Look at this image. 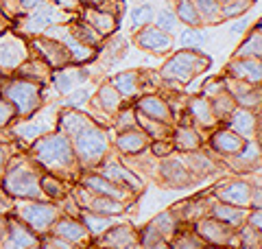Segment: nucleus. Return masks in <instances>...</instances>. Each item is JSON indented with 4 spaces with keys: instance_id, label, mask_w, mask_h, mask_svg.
I'll list each match as a JSON object with an SVG mask.
<instances>
[{
    "instance_id": "nucleus-1",
    "label": "nucleus",
    "mask_w": 262,
    "mask_h": 249,
    "mask_svg": "<svg viewBox=\"0 0 262 249\" xmlns=\"http://www.w3.org/2000/svg\"><path fill=\"white\" fill-rule=\"evenodd\" d=\"M31 157L37 166H42L46 173H53L57 177H72L79 171L72 140L61 131H53V134L37 138L31 147Z\"/></svg>"
},
{
    "instance_id": "nucleus-2",
    "label": "nucleus",
    "mask_w": 262,
    "mask_h": 249,
    "mask_svg": "<svg viewBox=\"0 0 262 249\" xmlns=\"http://www.w3.org/2000/svg\"><path fill=\"white\" fill-rule=\"evenodd\" d=\"M39 169L37 164L29 160H15L5 169L3 175V190L11 199H27V201H35V199H44V193L39 188Z\"/></svg>"
},
{
    "instance_id": "nucleus-3",
    "label": "nucleus",
    "mask_w": 262,
    "mask_h": 249,
    "mask_svg": "<svg viewBox=\"0 0 262 249\" xmlns=\"http://www.w3.org/2000/svg\"><path fill=\"white\" fill-rule=\"evenodd\" d=\"M72 140V149H75V157L79 169L88 173V171H96L110 151V136L107 131L101 129L98 125H88L85 129H81L79 134L70 138Z\"/></svg>"
},
{
    "instance_id": "nucleus-4",
    "label": "nucleus",
    "mask_w": 262,
    "mask_h": 249,
    "mask_svg": "<svg viewBox=\"0 0 262 249\" xmlns=\"http://www.w3.org/2000/svg\"><path fill=\"white\" fill-rule=\"evenodd\" d=\"M11 217L18 219L22 225H27L33 234L46 236L51 234L55 221L61 217L59 205L46 199H35V201H27V199H18L13 201Z\"/></svg>"
},
{
    "instance_id": "nucleus-5",
    "label": "nucleus",
    "mask_w": 262,
    "mask_h": 249,
    "mask_svg": "<svg viewBox=\"0 0 262 249\" xmlns=\"http://www.w3.org/2000/svg\"><path fill=\"white\" fill-rule=\"evenodd\" d=\"M5 101H9L15 110V116H33L39 105H42V88L35 81H27V79H18L11 81L5 88Z\"/></svg>"
},
{
    "instance_id": "nucleus-6",
    "label": "nucleus",
    "mask_w": 262,
    "mask_h": 249,
    "mask_svg": "<svg viewBox=\"0 0 262 249\" xmlns=\"http://www.w3.org/2000/svg\"><path fill=\"white\" fill-rule=\"evenodd\" d=\"M194 234L203 240L206 247H238V236L236 230L227 227L225 223H221L216 219H212L210 214L196 219L192 223Z\"/></svg>"
},
{
    "instance_id": "nucleus-7",
    "label": "nucleus",
    "mask_w": 262,
    "mask_h": 249,
    "mask_svg": "<svg viewBox=\"0 0 262 249\" xmlns=\"http://www.w3.org/2000/svg\"><path fill=\"white\" fill-rule=\"evenodd\" d=\"M75 203L81 205V210H88V212H94V214H103V217H122L127 212V205L129 203H122L116 201V199H110V197H98L92 195L88 188L83 186H77V193H75Z\"/></svg>"
},
{
    "instance_id": "nucleus-8",
    "label": "nucleus",
    "mask_w": 262,
    "mask_h": 249,
    "mask_svg": "<svg viewBox=\"0 0 262 249\" xmlns=\"http://www.w3.org/2000/svg\"><path fill=\"white\" fill-rule=\"evenodd\" d=\"M208 68V57H199L196 53H179L164 66V79H175V81H188L194 74Z\"/></svg>"
},
{
    "instance_id": "nucleus-9",
    "label": "nucleus",
    "mask_w": 262,
    "mask_h": 249,
    "mask_svg": "<svg viewBox=\"0 0 262 249\" xmlns=\"http://www.w3.org/2000/svg\"><path fill=\"white\" fill-rule=\"evenodd\" d=\"M96 173H101L103 177H107L116 186L125 188V190H129V193H134V195H140L144 190V181L138 177V173L127 169V166L120 164L118 160H107V157H105V160L98 164Z\"/></svg>"
},
{
    "instance_id": "nucleus-10",
    "label": "nucleus",
    "mask_w": 262,
    "mask_h": 249,
    "mask_svg": "<svg viewBox=\"0 0 262 249\" xmlns=\"http://www.w3.org/2000/svg\"><path fill=\"white\" fill-rule=\"evenodd\" d=\"M79 184L88 188L92 195H98V197H110V199H116V201H122V203H131L134 201V193H129V190L116 186L114 181H110L107 177H103L101 173L96 171H88L83 175L79 177Z\"/></svg>"
},
{
    "instance_id": "nucleus-11",
    "label": "nucleus",
    "mask_w": 262,
    "mask_h": 249,
    "mask_svg": "<svg viewBox=\"0 0 262 249\" xmlns=\"http://www.w3.org/2000/svg\"><path fill=\"white\" fill-rule=\"evenodd\" d=\"M253 184H249L247 179L241 177H232L225 179L216 186L212 199L221 203H229V205H238V208H249V197H251Z\"/></svg>"
},
{
    "instance_id": "nucleus-12",
    "label": "nucleus",
    "mask_w": 262,
    "mask_h": 249,
    "mask_svg": "<svg viewBox=\"0 0 262 249\" xmlns=\"http://www.w3.org/2000/svg\"><path fill=\"white\" fill-rule=\"evenodd\" d=\"M51 234L61 238V240H68V243L77 245L81 249H83L85 245H90V240H92V236H90V232L85 230L83 223H81V219L66 217V214H61V217L55 221Z\"/></svg>"
},
{
    "instance_id": "nucleus-13",
    "label": "nucleus",
    "mask_w": 262,
    "mask_h": 249,
    "mask_svg": "<svg viewBox=\"0 0 262 249\" xmlns=\"http://www.w3.org/2000/svg\"><path fill=\"white\" fill-rule=\"evenodd\" d=\"M138 243V230L129 223H118L110 227L105 234L96 240L98 249H131Z\"/></svg>"
},
{
    "instance_id": "nucleus-14",
    "label": "nucleus",
    "mask_w": 262,
    "mask_h": 249,
    "mask_svg": "<svg viewBox=\"0 0 262 249\" xmlns=\"http://www.w3.org/2000/svg\"><path fill=\"white\" fill-rule=\"evenodd\" d=\"M225 120H227V129L234 131L236 136H241L243 140H253V136L258 134V116L251 110L234 107Z\"/></svg>"
},
{
    "instance_id": "nucleus-15",
    "label": "nucleus",
    "mask_w": 262,
    "mask_h": 249,
    "mask_svg": "<svg viewBox=\"0 0 262 249\" xmlns=\"http://www.w3.org/2000/svg\"><path fill=\"white\" fill-rule=\"evenodd\" d=\"M160 177L166 186H173V188H182L192 184L194 177L190 175V171L186 169L184 160H177V157H164L162 164H160Z\"/></svg>"
},
{
    "instance_id": "nucleus-16",
    "label": "nucleus",
    "mask_w": 262,
    "mask_h": 249,
    "mask_svg": "<svg viewBox=\"0 0 262 249\" xmlns=\"http://www.w3.org/2000/svg\"><path fill=\"white\" fill-rule=\"evenodd\" d=\"M208 214L212 219H216L221 223H225L227 227L232 230H238L245 225V219L249 214V208H238V205H229V203H221V201H214L208 208Z\"/></svg>"
},
{
    "instance_id": "nucleus-17",
    "label": "nucleus",
    "mask_w": 262,
    "mask_h": 249,
    "mask_svg": "<svg viewBox=\"0 0 262 249\" xmlns=\"http://www.w3.org/2000/svg\"><path fill=\"white\" fill-rule=\"evenodd\" d=\"M149 136L144 134L140 127L136 129H127V131H118L116 136V149L122 153V155H140L142 151L149 149Z\"/></svg>"
},
{
    "instance_id": "nucleus-18",
    "label": "nucleus",
    "mask_w": 262,
    "mask_h": 249,
    "mask_svg": "<svg viewBox=\"0 0 262 249\" xmlns=\"http://www.w3.org/2000/svg\"><path fill=\"white\" fill-rule=\"evenodd\" d=\"M243 144H245V140L229 129H219L210 138V147L214 149L219 155H225V157H234L243 149Z\"/></svg>"
},
{
    "instance_id": "nucleus-19",
    "label": "nucleus",
    "mask_w": 262,
    "mask_h": 249,
    "mask_svg": "<svg viewBox=\"0 0 262 249\" xmlns=\"http://www.w3.org/2000/svg\"><path fill=\"white\" fill-rule=\"evenodd\" d=\"M138 112L144 114L146 118H153V120H160V122H170L173 114H170V107L168 103L160 96H144L138 101Z\"/></svg>"
},
{
    "instance_id": "nucleus-20",
    "label": "nucleus",
    "mask_w": 262,
    "mask_h": 249,
    "mask_svg": "<svg viewBox=\"0 0 262 249\" xmlns=\"http://www.w3.org/2000/svg\"><path fill=\"white\" fill-rule=\"evenodd\" d=\"M188 112H190L192 120L199 125L201 129H208V127H214L216 125V116L212 112V105L206 96H194L190 103H188Z\"/></svg>"
},
{
    "instance_id": "nucleus-21",
    "label": "nucleus",
    "mask_w": 262,
    "mask_h": 249,
    "mask_svg": "<svg viewBox=\"0 0 262 249\" xmlns=\"http://www.w3.org/2000/svg\"><path fill=\"white\" fill-rule=\"evenodd\" d=\"M39 188H42L46 201H53V203L68 197V186H66V181L61 177L53 175V173H42V175H39Z\"/></svg>"
},
{
    "instance_id": "nucleus-22",
    "label": "nucleus",
    "mask_w": 262,
    "mask_h": 249,
    "mask_svg": "<svg viewBox=\"0 0 262 249\" xmlns=\"http://www.w3.org/2000/svg\"><path fill=\"white\" fill-rule=\"evenodd\" d=\"M79 219L85 225V230L90 232V236L92 238H101L110 227L116 225L114 217H103V214H94V212H88V210H81Z\"/></svg>"
},
{
    "instance_id": "nucleus-23",
    "label": "nucleus",
    "mask_w": 262,
    "mask_h": 249,
    "mask_svg": "<svg viewBox=\"0 0 262 249\" xmlns=\"http://www.w3.org/2000/svg\"><path fill=\"white\" fill-rule=\"evenodd\" d=\"M24 57V48L18 39H0V68L5 70H13L15 66L22 61Z\"/></svg>"
},
{
    "instance_id": "nucleus-24",
    "label": "nucleus",
    "mask_w": 262,
    "mask_h": 249,
    "mask_svg": "<svg viewBox=\"0 0 262 249\" xmlns=\"http://www.w3.org/2000/svg\"><path fill=\"white\" fill-rule=\"evenodd\" d=\"M149 223H151V225L158 230L166 240L173 238V236L177 234V230L184 225V223L179 221V217L175 214L173 208H170V210H164V212H160V214H155V217H153Z\"/></svg>"
},
{
    "instance_id": "nucleus-25",
    "label": "nucleus",
    "mask_w": 262,
    "mask_h": 249,
    "mask_svg": "<svg viewBox=\"0 0 262 249\" xmlns=\"http://www.w3.org/2000/svg\"><path fill=\"white\" fill-rule=\"evenodd\" d=\"M229 72L234 74L238 81L251 83V86H258L260 83V61L258 59H238L229 66Z\"/></svg>"
},
{
    "instance_id": "nucleus-26",
    "label": "nucleus",
    "mask_w": 262,
    "mask_h": 249,
    "mask_svg": "<svg viewBox=\"0 0 262 249\" xmlns=\"http://www.w3.org/2000/svg\"><path fill=\"white\" fill-rule=\"evenodd\" d=\"M173 147L182 153H192L201 149V136L192 127H179L173 134Z\"/></svg>"
},
{
    "instance_id": "nucleus-27",
    "label": "nucleus",
    "mask_w": 262,
    "mask_h": 249,
    "mask_svg": "<svg viewBox=\"0 0 262 249\" xmlns=\"http://www.w3.org/2000/svg\"><path fill=\"white\" fill-rule=\"evenodd\" d=\"M184 164H186V169L190 171V175H192L194 179H196V177H206V175H210V173L216 171L214 162H212L210 157H208L206 153H201V151L188 153L186 160H184Z\"/></svg>"
},
{
    "instance_id": "nucleus-28",
    "label": "nucleus",
    "mask_w": 262,
    "mask_h": 249,
    "mask_svg": "<svg viewBox=\"0 0 262 249\" xmlns=\"http://www.w3.org/2000/svg\"><path fill=\"white\" fill-rule=\"evenodd\" d=\"M88 125H92V120L88 116L79 114L77 110H66L61 116H59V129L61 134H66L68 138H72L75 134H79L81 129H85Z\"/></svg>"
},
{
    "instance_id": "nucleus-29",
    "label": "nucleus",
    "mask_w": 262,
    "mask_h": 249,
    "mask_svg": "<svg viewBox=\"0 0 262 249\" xmlns=\"http://www.w3.org/2000/svg\"><path fill=\"white\" fill-rule=\"evenodd\" d=\"M234 166H241V169H253L256 166L258 169V164H260V142L258 140H245V144L238 153L234 155Z\"/></svg>"
},
{
    "instance_id": "nucleus-30",
    "label": "nucleus",
    "mask_w": 262,
    "mask_h": 249,
    "mask_svg": "<svg viewBox=\"0 0 262 249\" xmlns=\"http://www.w3.org/2000/svg\"><path fill=\"white\" fill-rule=\"evenodd\" d=\"M37 46H39V51H42L44 59L51 66H66L70 59L68 53H66V48L61 44H57V42H53V39H39Z\"/></svg>"
},
{
    "instance_id": "nucleus-31",
    "label": "nucleus",
    "mask_w": 262,
    "mask_h": 249,
    "mask_svg": "<svg viewBox=\"0 0 262 249\" xmlns=\"http://www.w3.org/2000/svg\"><path fill=\"white\" fill-rule=\"evenodd\" d=\"M170 243V249H203L206 245H203V240L194 234L192 227H179L177 234L168 240Z\"/></svg>"
},
{
    "instance_id": "nucleus-32",
    "label": "nucleus",
    "mask_w": 262,
    "mask_h": 249,
    "mask_svg": "<svg viewBox=\"0 0 262 249\" xmlns=\"http://www.w3.org/2000/svg\"><path fill=\"white\" fill-rule=\"evenodd\" d=\"M138 127H140L142 131L149 138L153 140H166L168 134H170V127H168V122H160V120H153V118H146L144 114L138 112Z\"/></svg>"
},
{
    "instance_id": "nucleus-33",
    "label": "nucleus",
    "mask_w": 262,
    "mask_h": 249,
    "mask_svg": "<svg viewBox=\"0 0 262 249\" xmlns=\"http://www.w3.org/2000/svg\"><path fill=\"white\" fill-rule=\"evenodd\" d=\"M96 101H98V105L103 107V112L116 114L120 110L122 96L116 92V90H114V86H103L101 90H98V94H96Z\"/></svg>"
},
{
    "instance_id": "nucleus-34",
    "label": "nucleus",
    "mask_w": 262,
    "mask_h": 249,
    "mask_svg": "<svg viewBox=\"0 0 262 249\" xmlns=\"http://www.w3.org/2000/svg\"><path fill=\"white\" fill-rule=\"evenodd\" d=\"M140 44L144 48H151V51H166L170 46V39L168 35H164L162 31H155V29H146L142 35H140Z\"/></svg>"
},
{
    "instance_id": "nucleus-35",
    "label": "nucleus",
    "mask_w": 262,
    "mask_h": 249,
    "mask_svg": "<svg viewBox=\"0 0 262 249\" xmlns=\"http://www.w3.org/2000/svg\"><path fill=\"white\" fill-rule=\"evenodd\" d=\"M85 77H88V74H85L83 70H63V72L57 74V79H55V83H57V90H59L61 94L70 92V90L75 88L77 83L85 81Z\"/></svg>"
},
{
    "instance_id": "nucleus-36",
    "label": "nucleus",
    "mask_w": 262,
    "mask_h": 249,
    "mask_svg": "<svg viewBox=\"0 0 262 249\" xmlns=\"http://www.w3.org/2000/svg\"><path fill=\"white\" fill-rule=\"evenodd\" d=\"M114 90L120 96H136L138 94V77L134 72H122L114 79Z\"/></svg>"
},
{
    "instance_id": "nucleus-37",
    "label": "nucleus",
    "mask_w": 262,
    "mask_h": 249,
    "mask_svg": "<svg viewBox=\"0 0 262 249\" xmlns=\"http://www.w3.org/2000/svg\"><path fill=\"white\" fill-rule=\"evenodd\" d=\"M164 240H166V238H164V236L160 234V232L151 225V223H146L144 227L138 230V245L144 247V249H153V247H158L160 243H164Z\"/></svg>"
},
{
    "instance_id": "nucleus-38",
    "label": "nucleus",
    "mask_w": 262,
    "mask_h": 249,
    "mask_svg": "<svg viewBox=\"0 0 262 249\" xmlns=\"http://www.w3.org/2000/svg\"><path fill=\"white\" fill-rule=\"evenodd\" d=\"M88 18H90V22H92V27H94L96 31H101V33H110L114 27H116L112 15L101 13V11H90Z\"/></svg>"
},
{
    "instance_id": "nucleus-39",
    "label": "nucleus",
    "mask_w": 262,
    "mask_h": 249,
    "mask_svg": "<svg viewBox=\"0 0 262 249\" xmlns=\"http://www.w3.org/2000/svg\"><path fill=\"white\" fill-rule=\"evenodd\" d=\"M39 249H81V247L68 243V240L57 238V236H53V234H46L44 240H39Z\"/></svg>"
},
{
    "instance_id": "nucleus-40",
    "label": "nucleus",
    "mask_w": 262,
    "mask_h": 249,
    "mask_svg": "<svg viewBox=\"0 0 262 249\" xmlns=\"http://www.w3.org/2000/svg\"><path fill=\"white\" fill-rule=\"evenodd\" d=\"M175 151V147H173V140H155V142L151 144V153L155 157H160V160H164V157H170Z\"/></svg>"
},
{
    "instance_id": "nucleus-41",
    "label": "nucleus",
    "mask_w": 262,
    "mask_h": 249,
    "mask_svg": "<svg viewBox=\"0 0 262 249\" xmlns=\"http://www.w3.org/2000/svg\"><path fill=\"white\" fill-rule=\"evenodd\" d=\"M247 42L249 44H245L238 51V55H245L247 59H258L260 57V31H256V35L249 37Z\"/></svg>"
},
{
    "instance_id": "nucleus-42",
    "label": "nucleus",
    "mask_w": 262,
    "mask_h": 249,
    "mask_svg": "<svg viewBox=\"0 0 262 249\" xmlns=\"http://www.w3.org/2000/svg\"><path fill=\"white\" fill-rule=\"evenodd\" d=\"M179 18L188 24H196L199 22V13H196V9L188 0H182V3H179Z\"/></svg>"
},
{
    "instance_id": "nucleus-43",
    "label": "nucleus",
    "mask_w": 262,
    "mask_h": 249,
    "mask_svg": "<svg viewBox=\"0 0 262 249\" xmlns=\"http://www.w3.org/2000/svg\"><path fill=\"white\" fill-rule=\"evenodd\" d=\"M136 127H138V120H136V114H134V112H122L120 118L116 120V129H118V131L136 129Z\"/></svg>"
},
{
    "instance_id": "nucleus-44",
    "label": "nucleus",
    "mask_w": 262,
    "mask_h": 249,
    "mask_svg": "<svg viewBox=\"0 0 262 249\" xmlns=\"http://www.w3.org/2000/svg\"><path fill=\"white\" fill-rule=\"evenodd\" d=\"M15 118V110L9 101H5V98H0V127H5V125H9L11 120Z\"/></svg>"
},
{
    "instance_id": "nucleus-45",
    "label": "nucleus",
    "mask_w": 262,
    "mask_h": 249,
    "mask_svg": "<svg viewBox=\"0 0 262 249\" xmlns=\"http://www.w3.org/2000/svg\"><path fill=\"white\" fill-rule=\"evenodd\" d=\"M151 20V7H138V9L131 11V24L134 27H140Z\"/></svg>"
},
{
    "instance_id": "nucleus-46",
    "label": "nucleus",
    "mask_w": 262,
    "mask_h": 249,
    "mask_svg": "<svg viewBox=\"0 0 262 249\" xmlns=\"http://www.w3.org/2000/svg\"><path fill=\"white\" fill-rule=\"evenodd\" d=\"M245 225L256 230V232H262V208H258V210H251L249 208V214H247V219H245Z\"/></svg>"
},
{
    "instance_id": "nucleus-47",
    "label": "nucleus",
    "mask_w": 262,
    "mask_h": 249,
    "mask_svg": "<svg viewBox=\"0 0 262 249\" xmlns=\"http://www.w3.org/2000/svg\"><path fill=\"white\" fill-rule=\"evenodd\" d=\"M203 42V35L199 31H184L182 33V44L184 46H199Z\"/></svg>"
},
{
    "instance_id": "nucleus-48",
    "label": "nucleus",
    "mask_w": 262,
    "mask_h": 249,
    "mask_svg": "<svg viewBox=\"0 0 262 249\" xmlns=\"http://www.w3.org/2000/svg\"><path fill=\"white\" fill-rule=\"evenodd\" d=\"M249 208H251V210H258V208H262V186H260V181H258V184L253 186V190H251Z\"/></svg>"
},
{
    "instance_id": "nucleus-49",
    "label": "nucleus",
    "mask_w": 262,
    "mask_h": 249,
    "mask_svg": "<svg viewBox=\"0 0 262 249\" xmlns=\"http://www.w3.org/2000/svg\"><path fill=\"white\" fill-rule=\"evenodd\" d=\"M158 24H160V29L173 31V29H175V15H173V13H168V11H162V13H160Z\"/></svg>"
},
{
    "instance_id": "nucleus-50",
    "label": "nucleus",
    "mask_w": 262,
    "mask_h": 249,
    "mask_svg": "<svg viewBox=\"0 0 262 249\" xmlns=\"http://www.w3.org/2000/svg\"><path fill=\"white\" fill-rule=\"evenodd\" d=\"M88 98H90V92H88V90H81V92H75V94L68 98V103H70L72 107H79V105H83Z\"/></svg>"
},
{
    "instance_id": "nucleus-51",
    "label": "nucleus",
    "mask_w": 262,
    "mask_h": 249,
    "mask_svg": "<svg viewBox=\"0 0 262 249\" xmlns=\"http://www.w3.org/2000/svg\"><path fill=\"white\" fill-rule=\"evenodd\" d=\"M5 169H7V151L0 147V179L5 175Z\"/></svg>"
},
{
    "instance_id": "nucleus-52",
    "label": "nucleus",
    "mask_w": 262,
    "mask_h": 249,
    "mask_svg": "<svg viewBox=\"0 0 262 249\" xmlns=\"http://www.w3.org/2000/svg\"><path fill=\"white\" fill-rule=\"evenodd\" d=\"M5 230H7V217H3V214H0V238H3Z\"/></svg>"
},
{
    "instance_id": "nucleus-53",
    "label": "nucleus",
    "mask_w": 262,
    "mask_h": 249,
    "mask_svg": "<svg viewBox=\"0 0 262 249\" xmlns=\"http://www.w3.org/2000/svg\"><path fill=\"white\" fill-rule=\"evenodd\" d=\"M37 3H42V0H22V5L27 7V9H31V7H35Z\"/></svg>"
},
{
    "instance_id": "nucleus-54",
    "label": "nucleus",
    "mask_w": 262,
    "mask_h": 249,
    "mask_svg": "<svg viewBox=\"0 0 262 249\" xmlns=\"http://www.w3.org/2000/svg\"><path fill=\"white\" fill-rule=\"evenodd\" d=\"M153 249H170V243L168 240H164V243H160L158 247H153Z\"/></svg>"
},
{
    "instance_id": "nucleus-55",
    "label": "nucleus",
    "mask_w": 262,
    "mask_h": 249,
    "mask_svg": "<svg viewBox=\"0 0 262 249\" xmlns=\"http://www.w3.org/2000/svg\"><path fill=\"white\" fill-rule=\"evenodd\" d=\"M203 249H241V247H203Z\"/></svg>"
},
{
    "instance_id": "nucleus-56",
    "label": "nucleus",
    "mask_w": 262,
    "mask_h": 249,
    "mask_svg": "<svg viewBox=\"0 0 262 249\" xmlns=\"http://www.w3.org/2000/svg\"><path fill=\"white\" fill-rule=\"evenodd\" d=\"M59 3H66V5H70V7H72V3H75V0H59Z\"/></svg>"
},
{
    "instance_id": "nucleus-57",
    "label": "nucleus",
    "mask_w": 262,
    "mask_h": 249,
    "mask_svg": "<svg viewBox=\"0 0 262 249\" xmlns=\"http://www.w3.org/2000/svg\"><path fill=\"white\" fill-rule=\"evenodd\" d=\"M241 249H262V245H256V247H241Z\"/></svg>"
},
{
    "instance_id": "nucleus-58",
    "label": "nucleus",
    "mask_w": 262,
    "mask_h": 249,
    "mask_svg": "<svg viewBox=\"0 0 262 249\" xmlns=\"http://www.w3.org/2000/svg\"><path fill=\"white\" fill-rule=\"evenodd\" d=\"M88 3H92V5H96V3H101V0H88Z\"/></svg>"
}]
</instances>
